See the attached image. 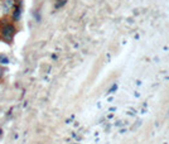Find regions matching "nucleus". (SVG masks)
Returning a JSON list of instances; mask_svg holds the SVG:
<instances>
[{"label":"nucleus","mask_w":169,"mask_h":144,"mask_svg":"<svg viewBox=\"0 0 169 144\" xmlns=\"http://www.w3.org/2000/svg\"><path fill=\"white\" fill-rule=\"evenodd\" d=\"M17 32L18 28L14 24V20L10 18V15H4L0 19V39H3L7 43H12Z\"/></svg>","instance_id":"f257e3e1"},{"label":"nucleus","mask_w":169,"mask_h":144,"mask_svg":"<svg viewBox=\"0 0 169 144\" xmlns=\"http://www.w3.org/2000/svg\"><path fill=\"white\" fill-rule=\"evenodd\" d=\"M0 5H2L4 15H10L13 8L15 7V2L14 0H0Z\"/></svg>","instance_id":"f03ea898"},{"label":"nucleus","mask_w":169,"mask_h":144,"mask_svg":"<svg viewBox=\"0 0 169 144\" xmlns=\"http://www.w3.org/2000/svg\"><path fill=\"white\" fill-rule=\"evenodd\" d=\"M14 2H18V0H14Z\"/></svg>","instance_id":"7ed1b4c3"}]
</instances>
